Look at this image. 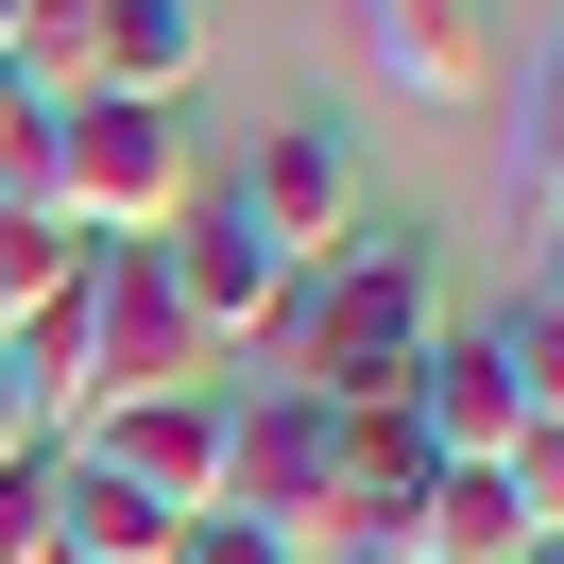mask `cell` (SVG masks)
Here are the masks:
<instances>
[{
  "label": "cell",
  "instance_id": "cell-1",
  "mask_svg": "<svg viewBox=\"0 0 564 564\" xmlns=\"http://www.w3.org/2000/svg\"><path fill=\"white\" fill-rule=\"evenodd\" d=\"M411 445L445 462V479H496V462L530 445V427H564V325L513 308V325H445V343L411 359Z\"/></svg>",
  "mask_w": 564,
  "mask_h": 564
},
{
  "label": "cell",
  "instance_id": "cell-2",
  "mask_svg": "<svg viewBox=\"0 0 564 564\" xmlns=\"http://www.w3.org/2000/svg\"><path fill=\"white\" fill-rule=\"evenodd\" d=\"M291 325H308V411H393L411 393V359L445 343V291H427V257L411 240H359V257H325L308 291H291Z\"/></svg>",
  "mask_w": 564,
  "mask_h": 564
},
{
  "label": "cell",
  "instance_id": "cell-3",
  "mask_svg": "<svg viewBox=\"0 0 564 564\" xmlns=\"http://www.w3.org/2000/svg\"><path fill=\"white\" fill-rule=\"evenodd\" d=\"M188 206H206V172H188V120L172 104H52V223H69L86 257L172 240Z\"/></svg>",
  "mask_w": 564,
  "mask_h": 564
},
{
  "label": "cell",
  "instance_id": "cell-4",
  "mask_svg": "<svg viewBox=\"0 0 564 564\" xmlns=\"http://www.w3.org/2000/svg\"><path fill=\"white\" fill-rule=\"evenodd\" d=\"M223 513H240L257 547H291V564H343V547H359V530H343V445H325L308 393L223 411Z\"/></svg>",
  "mask_w": 564,
  "mask_h": 564
},
{
  "label": "cell",
  "instance_id": "cell-5",
  "mask_svg": "<svg viewBox=\"0 0 564 564\" xmlns=\"http://www.w3.org/2000/svg\"><path fill=\"white\" fill-rule=\"evenodd\" d=\"M138 393H206V325L172 308L154 240H120V257H86V377H69V427L138 411Z\"/></svg>",
  "mask_w": 564,
  "mask_h": 564
},
{
  "label": "cell",
  "instance_id": "cell-6",
  "mask_svg": "<svg viewBox=\"0 0 564 564\" xmlns=\"http://www.w3.org/2000/svg\"><path fill=\"white\" fill-rule=\"evenodd\" d=\"M223 206H240L257 240L291 257V274L359 257V154H343V120H274V138L240 154V188H223Z\"/></svg>",
  "mask_w": 564,
  "mask_h": 564
},
{
  "label": "cell",
  "instance_id": "cell-7",
  "mask_svg": "<svg viewBox=\"0 0 564 564\" xmlns=\"http://www.w3.org/2000/svg\"><path fill=\"white\" fill-rule=\"evenodd\" d=\"M154 274H172V308L206 325V359H223V343H257V325H291V291H308V274H291V257L257 240L240 206H188L172 240H154Z\"/></svg>",
  "mask_w": 564,
  "mask_h": 564
},
{
  "label": "cell",
  "instance_id": "cell-8",
  "mask_svg": "<svg viewBox=\"0 0 564 564\" xmlns=\"http://www.w3.org/2000/svg\"><path fill=\"white\" fill-rule=\"evenodd\" d=\"M86 462H104L120 496H154V513H223V393H138V411L69 427Z\"/></svg>",
  "mask_w": 564,
  "mask_h": 564
},
{
  "label": "cell",
  "instance_id": "cell-9",
  "mask_svg": "<svg viewBox=\"0 0 564 564\" xmlns=\"http://www.w3.org/2000/svg\"><path fill=\"white\" fill-rule=\"evenodd\" d=\"M206 86V0H104L86 18V104H172Z\"/></svg>",
  "mask_w": 564,
  "mask_h": 564
},
{
  "label": "cell",
  "instance_id": "cell-10",
  "mask_svg": "<svg viewBox=\"0 0 564 564\" xmlns=\"http://www.w3.org/2000/svg\"><path fill=\"white\" fill-rule=\"evenodd\" d=\"M393 547L411 564H547V513H530L513 479H445V462H427V496L393 513Z\"/></svg>",
  "mask_w": 564,
  "mask_h": 564
},
{
  "label": "cell",
  "instance_id": "cell-11",
  "mask_svg": "<svg viewBox=\"0 0 564 564\" xmlns=\"http://www.w3.org/2000/svg\"><path fill=\"white\" fill-rule=\"evenodd\" d=\"M359 18V52H377L411 104H462V86L496 69V35H479V0H343Z\"/></svg>",
  "mask_w": 564,
  "mask_h": 564
},
{
  "label": "cell",
  "instance_id": "cell-12",
  "mask_svg": "<svg viewBox=\"0 0 564 564\" xmlns=\"http://www.w3.org/2000/svg\"><path fill=\"white\" fill-rule=\"evenodd\" d=\"M52 547H69V564H172V547H188V513L120 496L86 445H52Z\"/></svg>",
  "mask_w": 564,
  "mask_h": 564
},
{
  "label": "cell",
  "instance_id": "cell-13",
  "mask_svg": "<svg viewBox=\"0 0 564 564\" xmlns=\"http://www.w3.org/2000/svg\"><path fill=\"white\" fill-rule=\"evenodd\" d=\"M69 274H86V240H69V223L0 206V343H18V308H35V291H69Z\"/></svg>",
  "mask_w": 564,
  "mask_h": 564
},
{
  "label": "cell",
  "instance_id": "cell-14",
  "mask_svg": "<svg viewBox=\"0 0 564 564\" xmlns=\"http://www.w3.org/2000/svg\"><path fill=\"white\" fill-rule=\"evenodd\" d=\"M0 564H52V445L0 462Z\"/></svg>",
  "mask_w": 564,
  "mask_h": 564
},
{
  "label": "cell",
  "instance_id": "cell-15",
  "mask_svg": "<svg viewBox=\"0 0 564 564\" xmlns=\"http://www.w3.org/2000/svg\"><path fill=\"white\" fill-rule=\"evenodd\" d=\"M172 564H291V547H257L240 513H188V547H172Z\"/></svg>",
  "mask_w": 564,
  "mask_h": 564
},
{
  "label": "cell",
  "instance_id": "cell-16",
  "mask_svg": "<svg viewBox=\"0 0 564 564\" xmlns=\"http://www.w3.org/2000/svg\"><path fill=\"white\" fill-rule=\"evenodd\" d=\"M0 462H35V393H18V377H0Z\"/></svg>",
  "mask_w": 564,
  "mask_h": 564
},
{
  "label": "cell",
  "instance_id": "cell-17",
  "mask_svg": "<svg viewBox=\"0 0 564 564\" xmlns=\"http://www.w3.org/2000/svg\"><path fill=\"white\" fill-rule=\"evenodd\" d=\"M343 564H411V547H343Z\"/></svg>",
  "mask_w": 564,
  "mask_h": 564
}]
</instances>
